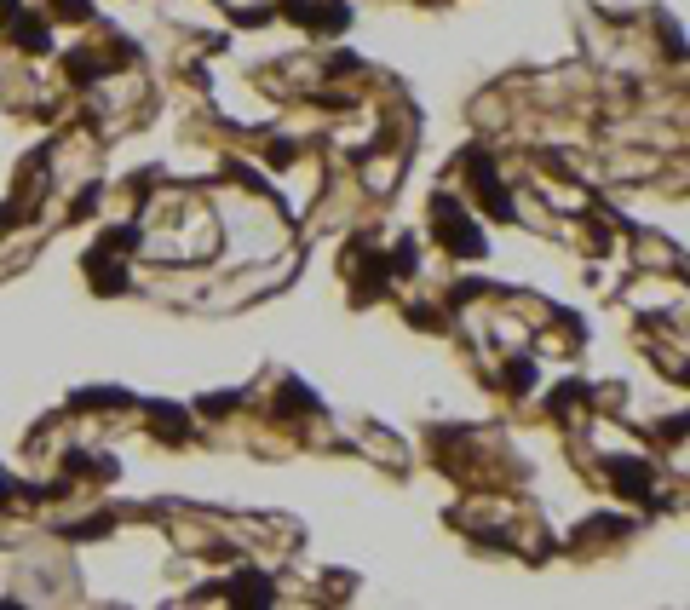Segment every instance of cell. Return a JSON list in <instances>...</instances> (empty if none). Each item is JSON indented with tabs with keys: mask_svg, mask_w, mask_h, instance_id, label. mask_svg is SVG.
Instances as JSON below:
<instances>
[{
	"mask_svg": "<svg viewBox=\"0 0 690 610\" xmlns=\"http://www.w3.org/2000/svg\"><path fill=\"white\" fill-rule=\"evenodd\" d=\"M432 236L455 259H483V225L460 208L449 190H437V196H432Z\"/></svg>",
	"mask_w": 690,
	"mask_h": 610,
	"instance_id": "obj_1",
	"label": "cell"
},
{
	"mask_svg": "<svg viewBox=\"0 0 690 610\" xmlns=\"http://www.w3.org/2000/svg\"><path fill=\"white\" fill-rule=\"evenodd\" d=\"M282 18H294L311 35H345L351 29V0H282Z\"/></svg>",
	"mask_w": 690,
	"mask_h": 610,
	"instance_id": "obj_2",
	"label": "cell"
},
{
	"mask_svg": "<svg viewBox=\"0 0 690 610\" xmlns=\"http://www.w3.org/2000/svg\"><path fill=\"white\" fill-rule=\"evenodd\" d=\"M466 179H472L478 202H483L489 213H495L501 225H512V219H518V208H512V190L501 185V167L489 162V156H472V162H466Z\"/></svg>",
	"mask_w": 690,
	"mask_h": 610,
	"instance_id": "obj_3",
	"label": "cell"
},
{
	"mask_svg": "<svg viewBox=\"0 0 690 610\" xmlns=\"http://www.w3.org/2000/svg\"><path fill=\"white\" fill-rule=\"evenodd\" d=\"M610 484H616V495H627V501H650L656 472H650V461H639V455H616V461H610Z\"/></svg>",
	"mask_w": 690,
	"mask_h": 610,
	"instance_id": "obj_4",
	"label": "cell"
},
{
	"mask_svg": "<svg viewBox=\"0 0 690 610\" xmlns=\"http://www.w3.org/2000/svg\"><path fill=\"white\" fill-rule=\"evenodd\" d=\"M6 29H12L18 52H29V58H46V52H52V29H46L41 12H12V18H6Z\"/></svg>",
	"mask_w": 690,
	"mask_h": 610,
	"instance_id": "obj_5",
	"label": "cell"
},
{
	"mask_svg": "<svg viewBox=\"0 0 690 610\" xmlns=\"http://www.w3.org/2000/svg\"><path fill=\"white\" fill-rule=\"evenodd\" d=\"M87 282H92V294H121L127 288V265L110 259V242H98L87 254Z\"/></svg>",
	"mask_w": 690,
	"mask_h": 610,
	"instance_id": "obj_6",
	"label": "cell"
},
{
	"mask_svg": "<svg viewBox=\"0 0 690 610\" xmlns=\"http://www.w3.org/2000/svg\"><path fill=\"white\" fill-rule=\"evenodd\" d=\"M225 599H236V605H271L276 587H271V576H259V570H236L225 587Z\"/></svg>",
	"mask_w": 690,
	"mask_h": 610,
	"instance_id": "obj_7",
	"label": "cell"
},
{
	"mask_svg": "<svg viewBox=\"0 0 690 610\" xmlns=\"http://www.w3.org/2000/svg\"><path fill=\"white\" fill-rule=\"evenodd\" d=\"M150 426L167 444H190V415H184L179 403H150Z\"/></svg>",
	"mask_w": 690,
	"mask_h": 610,
	"instance_id": "obj_8",
	"label": "cell"
},
{
	"mask_svg": "<svg viewBox=\"0 0 690 610\" xmlns=\"http://www.w3.org/2000/svg\"><path fill=\"white\" fill-rule=\"evenodd\" d=\"M64 70H69V81H75V87H92V81H104V58H98V52H69L64 58Z\"/></svg>",
	"mask_w": 690,
	"mask_h": 610,
	"instance_id": "obj_9",
	"label": "cell"
},
{
	"mask_svg": "<svg viewBox=\"0 0 690 610\" xmlns=\"http://www.w3.org/2000/svg\"><path fill=\"white\" fill-rule=\"evenodd\" d=\"M121 403H133L121 386H98V392H75L69 409H121Z\"/></svg>",
	"mask_w": 690,
	"mask_h": 610,
	"instance_id": "obj_10",
	"label": "cell"
},
{
	"mask_svg": "<svg viewBox=\"0 0 690 610\" xmlns=\"http://www.w3.org/2000/svg\"><path fill=\"white\" fill-rule=\"evenodd\" d=\"M110 524H115L110 513H98V518H81V524H64L58 536H64V541H98L104 530H110Z\"/></svg>",
	"mask_w": 690,
	"mask_h": 610,
	"instance_id": "obj_11",
	"label": "cell"
},
{
	"mask_svg": "<svg viewBox=\"0 0 690 610\" xmlns=\"http://www.w3.org/2000/svg\"><path fill=\"white\" fill-rule=\"evenodd\" d=\"M282 409H305V415H317L322 403L311 386H299V380H282Z\"/></svg>",
	"mask_w": 690,
	"mask_h": 610,
	"instance_id": "obj_12",
	"label": "cell"
},
{
	"mask_svg": "<svg viewBox=\"0 0 690 610\" xmlns=\"http://www.w3.org/2000/svg\"><path fill=\"white\" fill-rule=\"evenodd\" d=\"M529 386H535V363H529V357H512V363H506V392H529Z\"/></svg>",
	"mask_w": 690,
	"mask_h": 610,
	"instance_id": "obj_13",
	"label": "cell"
},
{
	"mask_svg": "<svg viewBox=\"0 0 690 610\" xmlns=\"http://www.w3.org/2000/svg\"><path fill=\"white\" fill-rule=\"evenodd\" d=\"M52 12H58V18H75V24H87L92 0H52Z\"/></svg>",
	"mask_w": 690,
	"mask_h": 610,
	"instance_id": "obj_14",
	"label": "cell"
},
{
	"mask_svg": "<svg viewBox=\"0 0 690 610\" xmlns=\"http://www.w3.org/2000/svg\"><path fill=\"white\" fill-rule=\"evenodd\" d=\"M581 398H587V386H581V380H570V386H558L552 409H570V403H581Z\"/></svg>",
	"mask_w": 690,
	"mask_h": 610,
	"instance_id": "obj_15",
	"label": "cell"
},
{
	"mask_svg": "<svg viewBox=\"0 0 690 610\" xmlns=\"http://www.w3.org/2000/svg\"><path fill=\"white\" fill-rule=\"evenodd\" d=\"M225 409H236V398H230V392H213V398H202V415H225Z\"/></svg>",
	"mask_w": 690,
	"mask_h": 610,
	"instance_id": "obj_16",
	"label": "cell"
},
{
	"mask_svg": "<svg viewBox=\"0 0 690 610\" xmlns=\"http://www.w3.org/2000/svg\"><path fill=\"white\" fill-rule=\"evenodd\" d=\"M12 495H18V484H12V478H6V472H0V507H6V501H12Z\"/></svg>",
	"mask_w": 690,
	"mask_h": 610,
	"instance_id": "obj_17",
	"label": "cell"
},
{
	"mask_svg": "<svg viewBox=\"0 0 690 610\" xmlns=\"http://www.w3.org/2000/svg\"><path fill=\"white\" fill-rule=\"evenodd\" d=\"M18 12V0H0V29H6V18Z\"/></svg>",
	"mask_w": 690,
	"mask_h": 610,
	"instance_id": "obj_18",
	"label": "cell"
}]
</instances>
